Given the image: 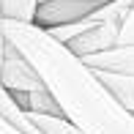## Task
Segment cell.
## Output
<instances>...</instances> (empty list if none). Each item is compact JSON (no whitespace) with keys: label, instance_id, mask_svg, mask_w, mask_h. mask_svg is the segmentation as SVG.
Instances as JSON below:
<instances>
[{"label":"cell","instance_id":"1","mask_svg":"<svg viewBox=\"0 0 134 134\" xmlns=\"http://www.w3.org/2000/svg\"><path fill=\"white\" fill-rule=\"evenodd\" d=\"M5 36L27 55L63 115L85 134H134V112L120 104L101 74L71 52L69 44L36 22L16 19H5Z\"/></svg>","mask_w":134,"mask_h":134},{"label":"cell","instance_id":"2","mask_svg":"<svg viewBox=\"0 0 134 134\" xmlns=\"http://www.w3.org/2000/svg\"><path fill=\"white\" fill-rule=\"evenodd\" d=\"M112 0H38L36 11V25L55 27V25H69L77 19H88L96 11H101Z\"/></svg>","mask_w":134,"mask_h":134},{"label":"cell","instance_id":"3","mask_svg":"<svg viewBox=\"0 0 134 134\" xmlns=\"http://www.w3.org/2000/svg\"><path fill=\"white\" fill-rule=\"evenodd\" d=\"M0 82H3L11 93L47 88V82L41 80L36 66L27 60V55L22 52L14 41H8V47H5V60H3V69H0Z\"/></svg>","mask_w":134,"mask_h":134},{"label":"cell","instance_id":"4","mask_svg":"<svg viewBox=\"0 0 134 134\" xmlns=\"http://www.w3.org/2000/svg\"><path fill=\"white\" fill-rule=\"evenodd\" d=\"M82 60L88 66H93V69H99V71L134 77V44H115L104 52H93Z\"/></svg>","mask_w":134,"mask_h":134},{"label":"cell","instance_id":"5","mask_svg":"<svg viewBox=\"0 0 134 134\" xmlns=\"http://www.w3.org/2000/svg\"><path fill=\"white\" fill-rule=\"evenodd\" d=\"M33 123L41 129V134H85L74 120L66 115H44V112H30Z\"/></svg>","mask_w":134,"mask_h":134},{"label":"cell","instance_id":"6","mask_svg":"<svg viewBox=\"0 0 134 134\" xmlns=\"http://www.w3.org/2000/svg\"><path fill=\"white\" fill-rule=\"evenodd\" d=\"M99 74H101V80L112 88V93L118 96L120 104L134 112V77H129V74H109V71H99Z\"/></svg>","mask_w":134,"mask_h":134},{"label":"cell","instance_id":"7","mask_svg":"<svg viewBox=\"0 0 134 134\" xmlns=\"http://www.w3.org/2000/svg\"><path fill=\"white\" fill-rule=\"evenodd\" d=\"M5 19L16 22H36V11H38V0H0Z\"/></svg>","mask_w":134,"mask_h":134},{"label":"cell","instance_id":"8","mask_svg":"<svg viewBox=\"0 0 134 134\" xmlns=\"http://www.w3.org/2000/svg\"><path fill=\"white\" fill-rule=\"evenodd\" d=\"M120 44H134V8H131V14L126 16V22H123V30H120Z\"/></svg>","mask_w":134,"mask_h":134},{"label":"cell","instance_id":"9","mask_svg":"<svg viewBox=\"0 0 134 134\" xmlns=\"http://www.w3.org/2000/svg\"><path fill=\"white\" fill-rule=\"evenodd\" d=\"M0 134H25V131H22V129H16L14 123H8V120L0 115Z\"/></svg>","mask_w":134,"mask_h":134}]
</instances>
